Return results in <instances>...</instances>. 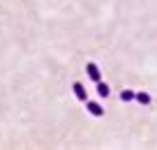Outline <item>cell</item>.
<instances>
[{"instance_id": "obj_4", "label": "cell", "mask_w": 157, "mask_h": 150, "mask_svg": "<svg viewBox=\"0 0 157 150\" xmlns=\"http://www.w3.org/2000/svg\"><path fill=\"white\" fill-rule=\"evenodd\" d=\"M134 99H136V102H139V104H143V106H146V104H150V99H152V97H150V95H148V92H143V90H139V92H136V95H134Z\"/></svg>"}, {"instance_id": "obj_2", "label": "cell", "mask_w": 157, "mask_h": 150, "mask_svg": "<svg viewBox=\"0 0 157 150\" xmlns=\"http://www.w3.org/2000/svg\"><path fill=\"white\" fill-rule=\"evenodd\" d=\"M72 90H74V95H76V99H81V102H88V90L83 88V83L74 81V83H72Z\"/></svg>"}, {"instance_id": "obj_3", "label": "cell", "mask_w": 157, "mask_h": 150, "mask_svg": "<svg viewBox=\"0 0 157 150\" xmlns=\"http://www.w3.org/2000/svg\"><path fill=\"white\" fill-rule=\"evenodd\" d=\"M86 109H88V113H90V116H95V118H102L104 116V106H102V104H97V102H86Z\"/></svg>"}, {"instance_id": "obj_1", "label": "cell", "mask_w": 157, "mask_h": 150, "mask_svg": "<svg viewBox=\"0 0 157 150\" xmlns=\"http://www.w3.org/2000/svg\"><path fill=\"white\" fill-rule=\"evenodd\" d=\"M86 74H88V79H90V81H95V83L102 81V72H99V67H97L95 63H88V65H86Z\"/></svg>"}, {"instance_id": "obj_6", "label": "cell", "mask_w": 157, "mask_h": 150, "mask_svg": "<svg viewBox=\"0 0 157 150\" xmlns=\"http://www.w3.org/2000/svg\"><path fill=\"white\" fill-rule=\"evenodd\" d=\"M134 95H136L134 90H123L120 92V99H123V102H134Z\"/></svg>"}, {"instance_id": "obj_5", "label": "cell", "mask_w": 157, "mask_h": 150, "mask_svg": "<svg viewBox=\"0 0 157 150\" xmlns=\"http://www.w3.org/2000/svg\"><path fill=\"white\" fill-rule=\"evenodd\" d=\"M109 92H111V90H109L106 83H104V81H97V95H99V97H109Z\"/></svg>"}]
</instances>
